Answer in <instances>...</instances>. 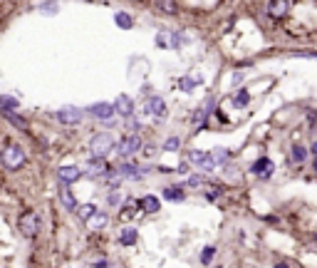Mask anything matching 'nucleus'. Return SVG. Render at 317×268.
Returning <instances> with one entry per match:
<instances>
[{"mask_svg":"<svg viewBox=\"0 0 317 268\" xmlns=\"http://www.w3.org/2000/svg\"><path fill=\"white\" fill-rule=\"evenodd\" d=\"M114 149H116V154H122V157L139 154V149H141V139H139V134H129V137H124L122 142H119Z\"/></svg>","mask_w":317,"mask_h":268,"instance_id":"obj_4","label":"nucleus"},{"mask_svg":"<svg viewBox=\"0 0 317 268\" xmlns=\"http://www.w3.org/2000/svg\"><path fill=\"white\" fill-rule=\"evenodd\" d=\"M74 214H77L79 219H85V221H90V219H92V216L97 214V209H94L92 204H82V206H79V209H77Z\"/></svg>","mask_w":317,"mask_h":268,"instance_id":"obj_19","label":"nucleus"},{"mask_svg":"<svg viewBox=\"0 0 317 268\" xmlns=\"http://www.w3.org/2000/svg\"><path fill=\"white\" fill-rule=\"evenodd\" d=\"M315 241H317V236H315Z\"/></svg>","mask_w":317,"mask_h":268,"instance_id":"obj_40","label":"nucleus"},{"mask_svg":"<svg viewBox=\"0 0 317 268\" xmlns=\"http://www.w3.org/2000/svg\"><path fill=\"white\" fill-rule=\"evenodd\" d=\"M188 159H191L196 167H201L204 171H211V169L216 167V162L211 159V154H208V151H198V149H193L191 154H188Z\"/></svg>","mask_w":317,"mask_h":268,"instance_id":"obj_7","label":"nucleus"},{"mask_svg":"<svg viewBox=\"0 0 317 268\" xmlns=\"http://www.w3.org/2000/svg\"><path fill=\"white\" fill-rule=\"evenodd\" d=\"M90 112L94 114L97 120H104V122H109L114 114H116V109H114V104H109V102H99V104H92L90 107Z\"/></svg>","mask_w":317,"mask_h":268,"instance_id":"obj_8","label":"nucleus"},{"mask_svg":"<svg viewBox=\"0 0 317 268\" xmlns=\"http://www.w3.org/2000/svg\"><path fill=\"white\" fill-rule=\"evenodd\" d=\"M243 77H246L243 72H235V74H233V85H241V82H243Z\"/></svg>","mask_w":317,"mask_h":268,"instance_id":"obj_33","label":"nucleus"},{"mask_svg":"<svg viewBox=\"0 0 317 268\" xmlns=\"http://www.w3.org/2000/svg\"><path fill=\"white\" fill-rule=\"evenodd\" d=\"M0 104H3V114H8V112H13L18 107V99H13L10 95H3L0 97Z\"/></svg>","mask_w":317,"mask_h":268,"instance_id":"obj_22","label":"nucleus"},{"mask_svg":"<svg viewBox=\"0 0 317 268\" xmlns=\"http://www.w3.org/2000/svg\"><path fill=\"white\" fill-rule=\"evenodd\" d=\"M3 117L8 120V122H13L18 129H27V122L23 120V117H18V114H13V112H8V114H3Z\"/></svg>","mask_w":317,"mask_h":268,"instance_id":"obj_24","label":"nucleus"},{"mask_svg":"<svg viewBox=\"0 0 317 268\" xmlns=\"http://www.w3.org/2000/svg\"><path fill=\"white\" fill-rule=\"evenodd\" d=\"M37 8H40V13H45V15H55V13L60 10L57 3H40Z\"/></svg>","mask_w":317,"mask_h":268,"instance_id":"obj_26","label":"nucleus"},{"mask_svg":"<svg viewBox=\"0 0 317 268\" xmlns=\"http://www.w3.org/2000/svg\"><path fill=\"white\" fill-rule=\"evenodd\" d=\"M293 55L295 57H312V60L317 57V52H312V50H300V52H293Z\"/></svg>","mask_w":317,"mask_h":268,"instance_id":"obj_32","label":"nucleus"},{"mask_svg":"<svg viewBox=\"0 0 317 268\" xmlns=\"http://www.w3.org/2000/svg\"><path fill=\"white\" fill-rule=\"evenodd\" d=\"M3 164L8 169H20L25 164V151L20 146H15V144H8L5 151H3Z\"/></svg>","mask_w":317,"mask_h":268,"instance_id":"obj_2","label":"nucleus"},{"mask_svg":"<svg viewBox=\"0 0 317 268\" xmlns=\"http://www.w3.org/2000/svg\"><path fill=\"white\" fill-rule=\"evenodd\" d=\"M250 171H253L258 179H270V176H272V171H275V164H272L268 157H260V159L250 167Z\"/></svg>","mask_w":317,"mask_h":268,"instance_id":"obj_6","label":"nucleus"},{"mask_svg":"<svg viewBox=\"0 0 317 268\" xmlns=\"http://www.w3.org/2000/svg\"><path fill=\"white\" fill-rule=\"evenodd\" d=\"M109 204H112V206L122 204V194H119V191H112V194H109Z\"/></svg>","mask_w":317,"mask_h":268,"instance_id":"obj_31","label":"nucleus"},{"mask_svg":"<svg viewBox=\"0 0 317 268\" xmlns=\"http://www.w3.org/2000/svg\"><path fill=\"white\" fill-rule=\"evenodd\" d=\"M104 223H107V214H94V216L90 219V226H92V228H102Z\"/></svg>","mask_w":317,"mask_h":268,"instance_id":"obj_25","label":"nucleus"},{"mask_svg":"<svg viewBox=\"0 0 317 268\" xmlns=\"http://www.w3.org/2000/svg\"><path fill=\"white\" fill-rule=\"evenodd\" d=\"M213 256H216V246H206L204 253H201V261H204V263H211Z\"/></svg>","mask_w":317,"mask_h":268,"instance_id":"obj_29","label":"nucleus"},{"mask_svg":"<svg viewBox=\"0 0 317 268\" xmlns=\"http://www.w3.org/2000/svg\"><path fill=\"white\" fill-rule=\"evenodd\" d=\"M171 45H174V48H179V45H181V37H179V32H174V37H171Z\"/></svg>","mask_w":317,"mask_h":268,"instance_id":"obj_34","label":"nucleus"},{"mask_svg":"<svg viewBox=\"0 0 317 268\" xmlns=\"http://www.w3.org/2000/svg\"><path fill=\"white\" fill-rule=\"evenodd\" d=\"M57 176H60L62 184H72V181H77L79 176H82V171H79V167H60Z\"/></svg>","mask_w":317,"mask_h":268,"instance_id":"obj_11","label":"nucleus"},{"mask_svg":"<svg viewBox=\"0 0 317 268\" xmlns=\"http://www.w3.org/2000/svg\"><path fill=\"white\" fill-rule=\"evenodd\" d=\"M312 154H315V159H317V142L312 144Z\"/></svg>","mask_w":317,"mask_h":268,"instance_id":"obj_37","label":"nucleus"},{"mask_svg":"<svg viewBox=\"0 0 317 268\" xmlns=\"http://www.w3.org/2000/svg\"><path fill=\"white\" fill-rule=\"evenodd\" d=\"M139 206H141L146 214H156L158 209H161V206H158V199H156V196H144V199L139 201Z\"/></svg>","mask_w":317,"mask_h":268,"instance_id":"obj_15","label":"nucleus"},{"mask_svg":"<svg viewBox=\"0 0 317 268\" xmlns=\"http://www.w3.org/2000/svg\"><path fill=\"white\" fill-rule=\"evenodd\" d=\"M188 184H193V186H196V184H204V176H191Z\"/></svg>","mask_w":317,"mask_h":268,"instance_id":"obj_35","label":"nucleus"},{"mask_svg":"<svg viewBox=\"0 0 317 268\" xmlns=\"http://www.w3.org/2000/svg\"><path fill=\"white\" fill-rule=\"evenodd\" d=\"M198 82H201V80H188V77H186V80H181V82H179V87H181L183 92H191Z\"/></svg>","mask_w":317,"mask_h":268,"instance_id":"obj_28","label":"nucleus"},{"mask_svg":"<svg viewBox=\"0 0 317 268\" xmlns=\"http://www.w3.org/2000/svg\"><path fill=\"white\" fill-rule=\"evenodd\" d=\"M112 146H114V139H112V134H107V132H99V134H94L92 137V142H90V151L94 157H104L107 151H112Z\"/></svg>","mask_w":317,"mask_h":268,"instance_id":"obj_1","label":"nucleus"},{"mask_svg":"<svg viewBox=\"0 0 317 268\" xmlns=\"http://www.w3.org/2000/svg\"><path fill=\"white\" fill-rule=\"evenodd\" d=\"M179 146H181V139H179V137H171V139L164 142V151H176Z\"/></svg>","mask_w":317,"mask_h":268,"instance_id":"obj_27","label":"nucleus"},{"mask_svg":"<svg viewBox=\"0 0 317 268\" xmlns=\"http://www.w3.org/2000/svg\"><path fill=\"white\" fill-rule=\"evenodd\" d=\"M228 157H230V154H228V149H213V151H211V159H213L216 164H226Z\"/></svg>","mask_w":317,"mask_h":268,"instance_id":"obj_23","label":"nucleus"},{"mask_svg":"<svg viewBox=\"0 0 317 268\" xmlns=\"http://www.w3.org/2000/svg\"><path fill=\"white\" fill-rule=\"evenodd\" d=\"M216 268H221V266H216Z\"/></svg>","mask_w":317,"mask_h":268,"instance_id":"obj_39","label":"nucleus"},{"mask_svg":"<svg viewBox=\"0 0 317 268\" xmlns=\"http://www.w3.org/2000/svg\"><path fill=\"white\" fill-rule=\"evenodd\" d=\"M114 23L122 27V30H132V27H134V18H132L129 13H124V10L114 13Z\"/></svg>","mask_w":317,"mask_h":268,"instance_id":"obj_13","label":"nucleus"},{"mask_svg":"<svg viewBox=\"0 0 317 268\" xmlns=\"http://www.w3.org/2000/svg\"><path fill=\"white\" fill-rule=\"evenodd\" d=\"M315 171H317V159H315Z\"/></svg>","mask_w":317,"mask_h":268,"instance_id":"obj_38","label":"nucleus"},{"mask_svg":"<svg viewBox=\"0 0 317 268\" xmlns=\"http://www.w3.org/2000/svg\"><path fill=\"white\" fill-rule=\"evenodd\" d=\"M60 201H62V206H65L67 211H77V209H79L69 189H60Z\"/></svg>","mask_w":317,"mask_h":268,"instance_id":"obj_14","label":"nucleus"},{"mask_svg":"<svg viewBox=\"0 0 317 268\" xmlns=\"http://www.w3.org/2000/svg\"><path fill=\"white\" fill-rule=\"evenodd\" d=\"M134 241H136V231H134V228H124V231L119 234V244H122V246H132Z\"/></svg>","mask_w":317,"mask_h":268,"instance_id":"obj_17","label":"nucleus"},{"mask_svg":"<svg viewBox=\"0 0 317 268\" xmlns=\"http://www.w3.org/2000/svg\"><path fill=\"white\" fill-rule=\"evenodd\" d=\"M164 196H166L169 201H183V199H186L183 189H179V186H169V189H164Z\"/></svg>","mask_w":317,"mask_h":268,"instance_id":"obj_16","label":"nucleus"},{"mask_svg":"<svg viewBox=\"0 0 317 268\" xmlns=\"http://www.w3.org/2000/svg\"><path fill=\"white\" fill-rule=\"evenodd\" d=\"M272 268H290V266H288V263H275Z\"/></svg>","mask_w":317,"mask_h":268,"instance_id":"obj_36","label":"nucleus"},{"mask_svg":"<svg viewBox=\"0 0 317 268\" xmlns=\"http://www.w3.org/2000/svg\"><path fill=\"white\" fill-rule=\"evenodd\" d=\"M156 8H158V10H164V13H169V15H174V13L179 10L174 3H156Z\"/></svg>","mask_w":317,"mask_h":268,"instance_id":"obj_30","label":"nucleus"},{"mask_svg":"<svg viewBox=\"0 0 317 268\" xmlns=\"http://www.w3.org/2000/svg\"><path fill=\"white\" fill-rule=\"evenodd\" d=\"M114 109H116V114H122V117H129V120H132V114H134V102H132V97L119 95V97L114 99Z\"/></svg>","mask_w":317,"mask_h":268,"instance_id":"obj_9","label":"nucleus"},{"mask_svg":"<svg viewBox=\"0 0 317 268\" xmlns=\"http://www.w3.org/2000/svg\"><path fill=\"white\" fill-rule=\"evenodd\" d=\"M146 109H149V114H154L156 120H166V102L161 97H151L146 102Z\"/></svg>","mask_w":317,"mask_h":268,"instance_id":"obj_10","label":"nucleus"},{"mask_svg":"<svg viewBox=\"0 0 317 268\" xmlns=\"http://www.w3.org/2000/svg\"><path fill=\"white\" fill-rule=\"evenodd\" d=\"M288 10H290L288 0H272V3H268V13H270L272 18H283Z\"/></svg>","mask_w":317,"mask_h":268,"instance_id":"obj_12","label":"nucleus"},{"mask_svg":"<svg viewBox=\"0 0 317 268\" xmlns=\"http://www.w3.org/2000/svg\"><path fill=\"white\" fill-rule=\"evenodd\" d=\"M20 231L25 239H32L37 231H40V214L37 211H27L20 216Z\"/></svg>","mask_w":317,"mask_h":268,"instance_id":"obj_3","label":"nucleus"},{"mask_svg":"<svg viewBox=\"0 0 317 268\" xmlns=\"http://www.w3.org/2000/svg\"><path fill=\"white\" fill-rule=\"evenodd\" d=\"M290 157H293V162H295V164H302V162L307 159V149H305L302 144H295V146H293V154H290Z\"/></svg>","mask_w":317,"mask_h":268,"instance_id":"obj_18","label":"nucleus"},{"mask_svg":"<svg viewBox=\"0 0 317 268\" xmlns=\"http://www.w3.org/2000/svg\"><path fill=\"white\" fill-rule=\"evenodd\" d=\"M82 117H85V112L77 109V107H60V109H57V120H60V124H67V127L79 124V122H82Z\"/></svg>","mask_w":317,"mask_h":268,"instance_id":"obj_5","label":"nucleus"},{"mask_svg":"<svg viewBox=\"0 0 317 268\" xmlns=\"http://www.w3.org/2000/svg\"><path fill=\"white\" fill-rule=\"evenodd\" d=\"M250 102V95L246 90H238V95H233V107H246Z\"/></svg>","mask_w":317,"mask_h":268,"instance_id":"obj_21","label":"nucleus"},{"mask_svg":"<svg viewBox=\"0 0 317 268\" xmlns=\"http://www.w3.org/2000/svg\"><path fill=\"white\" fill-rule=\"evenodd\" d=\"M90 169H92V174H99V176H107V174H109V167H107L104 159H99V162L94 159V162L90 164Z\"/></svg>","mask_w":317,"mask_h":268,"instance_id":"obj_20","label":"nucleus"}]
</instances>
